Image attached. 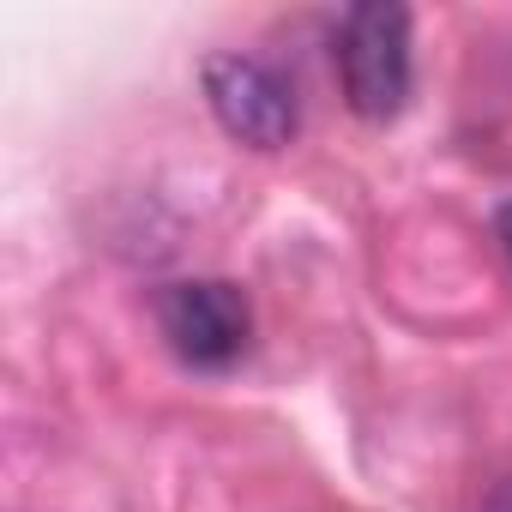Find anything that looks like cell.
Wrapping results in <instances>:
<instances>
[{
  "label": "cell",
  "instance_id": "1",
  "mask_svg": "<svg viewBox=\"0 0 512 512\" xmlns=\"http://www.w3.org/2000/svg\"><path fill=\"white\" fill-rule=\"evenodd\" d=\"M338 79L344 103L362 121H392L410 103V13L392 0H368L338 19Z\"/></svg>",
  "mask_w": 512,
  "mask_h": 512
},
{
  "label": "cell",
  "instance_id": "2",
  "mask_svg": "<svg viewBox=\"0 0 512 512\" xmlns=\"http://www.w3.org/2000/svg\"><path fill=\"white\" fill-rule=\"evenodd\" d=\"M199 85H205V103H211L217 127L247 151H284L302 127L290 79L272 73L266 61H253V55H229V49L205 55Z\"/></svg>",
  "mask_w": 512,
  "mask_h": 512
},
{
  "label": "cell",
  "instance_id": "3",
  "mask_svg": "<svg viewBox=\"0 0 512 512\" xmlns=\"http://www.w3.org/2000/svg\"><path fill=\"white\" fill-rule=\"evenodd\" d=\"M157 332L187 368H229L253 338V308L229 278H181L157 290Z\"/></svg>",
  "mask_w": 512,
  "mask_h": 512
},
{
  "label": "cell",
  "instance_id": "4",
  "mask_svg": "<svg viewBox=\"0 0 512 512\" xmlns=\"http://www.w3.org/2000/svg\"><path fill=\"white\" fill-rule=\"evenodd\" d=\"M494 241L506 247V260H512V199H506V205L494 211Z\"/></svg>",
  "mask_w": 512,
  "mask_h": 512
},
{
  "label": "cell",
  "instance_id": "5",
  "mask_svg": "<svg viewBox=\"0 0 512 512\" xmlns=\"http://www.w3.org/2000/svg\"><path fill=\"white\" fill-rule=\"evenodd\" d=\"M482 512H512V476H506V482H500V488L482 500Z\"/></svg>",
  "mask_w": 512,
  "mask_h": 512
}]
</instances>
